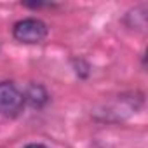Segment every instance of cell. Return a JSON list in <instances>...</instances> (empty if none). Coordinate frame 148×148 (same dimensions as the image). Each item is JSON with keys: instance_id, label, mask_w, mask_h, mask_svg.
I'll list each match as a JSON object with an SVG mask.
<instances>
[{"instance_id": "6da1fadb", "label": "cell", "mask_w": 148, "mask_h": 148, "mask_svg": "<svg viewBox=\"0 0 148 148\" xmlns=\"http://www.w3.org/2000/svg\"><path fill=\"white\" fill-rule=\"evenodd\" d=\"M12 35L23 44H38L47 37V25L37 18H26L14 25Z\"/></svg>"}, {"instance_id": "7a4b0ae2", "label": "cell", "mask_w": 148, "mask_h": 148, "mask_svg": "<svg viewBox=\"0 0 148 148\" xmlns=\"http://www.w3.org/2000/svg\"><path fill=\"white\" fill-rule=\"evenodd\" d=\"M23 105H25V96L12 82H0V113L18 115Z\"/></svg>"}, {"instance_id": "3957f363", "label": "cell", "mask_w": 148, "mask_h": 148, "mask_svg": "<svg viewBox=\"0 0 148 148\" xmlns=\"http://www.w3.org/2000/svg\"><path fill=\"white\" fill-rule=\"evenodd\" d=\"M25 148H47L45 145H38V143H35V145H28V146H25Z\"/></svg>"}]
</instances>
